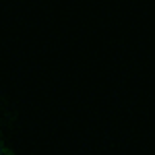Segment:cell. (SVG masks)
Here are the masks:
<instances>
[{"instance_id": "1", "label": "cell", "mask_w": 155, "mask_h": 155, "mask_svg": "<svg viewBox=\"0 0 155 155\" xmlns=\"http://www.w3.org/2000/svg\"><path fill=\"white\" fill-rule=\"evenodd\" d=\"M0 155H17V153L12 151L11 147H6V145H4V147H2V153H0Z\"/></svg>"}, {"instance_id": "2", "label": "cell", "mask_w": 155, "mask_h": 155, "mask_svg": "<svg viewBox=\"0 0 155 155\" xmlns=\"http://www.w3.org/2000/svg\"><path fill=\"white\" fill-rule=\"evenodd\" d=\"M2 147H4V141H2V134H0V153H2Z\"/></svg>"}]
</instances>
